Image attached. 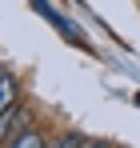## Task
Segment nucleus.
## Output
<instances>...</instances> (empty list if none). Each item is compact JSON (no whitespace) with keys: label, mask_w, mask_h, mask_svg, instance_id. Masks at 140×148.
<instances>
[{"label":"nucleus","mask_w":140,"mask_h":148,"mask_svg":"<svg viewBox=\"0 0 140 148\" xmlns=\"http://www.w3.org/2000/svg\"><path fill=\"white\" fill-rule=\"evenodd\" d=\"M16 96H20V80H16L12 72H4V68H0V120L16 108Z\"/></svg>","instance_id":"obj_1"},{"label":"nucleus","mask_w":140,"mask_h":148,"mask_svg":"<svg viewBox=\"0 0 140 148\" xmlns=\"http://www.w3.org/2000/svg\"><path fill=\"white\" fill-rule=\"evenodd\" d=\"M84 144H88V140H84L76 128H68V132H60V136H56V140H52L48 148H84Z\"/></svg>","instance_id":"obj_2"},{"label":"nucleus","mask_w":140,"mask_h":148,"mask_svg":"<svg viewBox=\"0 0 140 148\" xmlns=\"http://www.w3.org/2000/svg\"><path fill=\"white\" fill-rule=\"evenodd\" d=\"M4 148H48V140L40 136V132H36V128H28L20 140H12V144H4Z\"/></svg>","instance_id":"obj_3"},{"label":"nucleus","mask_w":140,"mask_h":148,"mask_svg":"<svg viewBox=\"0 0 140 148\" xmlns=\"http://www.w3.org/2000/svg\"><path fill=\"white\" fill-rule=\"evenodd\" d=\"M84 148H116V144H108V140H88Z\"/></svg>","instance_id":"obj_4"},{"label":"nucleus","mask_w":140,"mask_h":148,"mask_svg":"<svg viewBox=\"0 0 140 148\" xmlns=\"http://www.w3.org/2000/svg\"><path fill=\"white\" fill-rule=\"evenodd\" d=\"M136 104H140V92H136Z\"/></svg>","instance_id":"obj_5"}]
</instances>
